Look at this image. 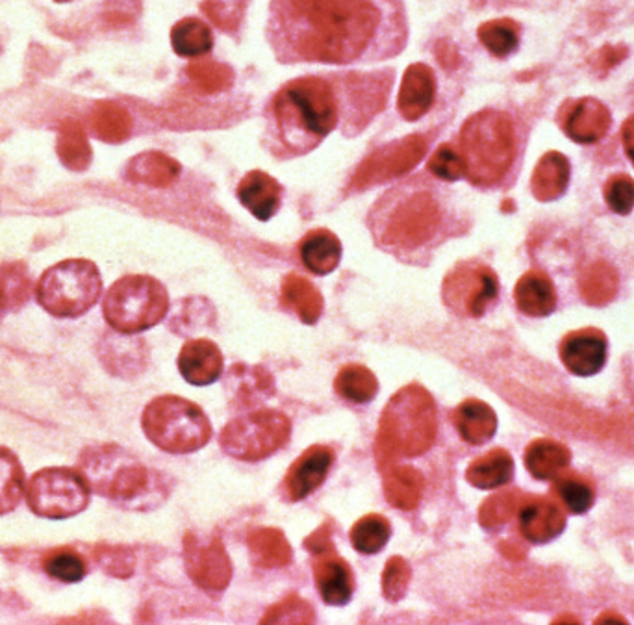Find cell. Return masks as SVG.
<instances>
[{"label": "cell", "instance_id": "obj_47", "mask_svg": "<svg viewBox=\"0 0 634 625\" xmlns=\"http://www.w3.org/2000/svg\"><path fill=\"white\" fill-rule=\"evenodd\" d=\"M622 142L629 158L634 164V115H631L622 126Z\"/></svg>", "mask_w": 634, "mask_h": 625}, {"label": "cell", "instance_id": "obj_20", "mask_svg": "<svg viewBox=\"0 0 634 625\" xmlns=\"http://www.w3.org/2000/svg\"><path fill=\"white\" fill-rule=\"evenodd\" d=\"M179 369L193 387H208L222 377L223 353L210 339H190L180 349Z\"/></svg>", "mask_w": 634, "mask_h": 625}, {"label": "cell", "instance_id": "obj_42", "mask_svg": "<svg viewBox=\"0 0 634 625\" xmlns=\"http://www.w3.org/2000/svg\"><path fill=\"white\" fill-rule=\"evenodd\" d=\"M410 578H412V570H410V565H408L407 560L399 557V555L388 559L383 572L384 598L392 603L401 602L405 594H407Z\"/></svg>", "mask_w": 634, "mask_h": 625}, {"label": "cell", "instance_id": "obj_9", "mask_svg": "<svg viewBox=\"0 0 634 625\" xmlns=\"http://www.w3.org/2000/svg\"><path fill=\"white\" fill-rule=\"evenodd\" d=\"M101 292L99 268L84 258H71L48 268L36 287L37 303L56 317L82 316L95 306Z\"/></svg>", "mask_w": 634, "mask_h": 625}, {"label": "cell", "instance_id": "obj_6", "mask_svg": "<svg viewBox=\"0 0 634 625\" xmlns=\"http://www.w3.org/2000/svg\"><path fill=\"white\" fill-rule=\"evenodd\" d=\"M514 121L509 113L483 110L462 125L461 153L472 185L491 188L507 177L516 160Z\"/></svg>", "mask_w": 634, "mask_h": 625}, {"label": "cell", "instance_id": "obj_43", "mask_svg": "<svg viewBox=\"0 0 634 625\" xmlns=\"http://www.w3.org/2000/svg\"><path fill=\"white\" fill-rule=\"evenodd\" d=\"M316 620V614L312 611L310 605L301 600L299 595H287L286 600L276 603L275 607L270 609V613L262 618V624H312Z\"/></svg>", "mask_w": 634, "mask_h": 625}, {"label": "cell", "instance_id": "obj_23", "mask_svg": "<svg viewBox=\"0 0 634 625\" xmlns=\"http://www.w3.org/2000/svg\"><path fill=\"white\" fill-rule=\"evenodd\" d=\"M179 161L171 156L149 150L141 155L134 156L126 167V179L136 182V185L152 186V188H168L179 179Z\"/></svg>", "mask_w": 634, "mask_h": 625}, {"label": "cell", "instance_id": "obj_44", "mask_svg": "<svg viewBox=\"0 0 634 625\" xmlns=\"http://www.w3.org/2000/svg\"><path fill=\"white\" fill-rule=\"evenodd\" d=\"M604 199L616 214L627 215L634 207V180L629 175H614L604 185Z\"/></svg>", "mask_w": 634, "mask_h": 625}, {"label": "cell", "instance_id": "obj_13", "mask_svg": "<svg viewBox=\"0 0 634 625\" xmlns=\"http://www.w3.org/2000/svg\"><path fill=\"white\" fill-rule=\"evenodd\" d=\"M427 147L429 144L426 137L418 136V134L384 145L360 164L356 174L353 175L351 186L356 190H367L381 182L399 179L418 166L421 158L426 156Z\"/></svg>", "mask_w": 634, "mask_h": 625}, {"label": "cell", "instance_id": "obj_37", "mask_svg": "<svg viewBox=\"0 0 634 625\" xmlns=\"http://www.w3.org/2000/svg\"><path fill=\"white\" fill-rule=\"evenodd\" d=\"M477 36L488 53L496 58H507L520 45V24L512 19H496L480 24Z\"/></svg>", "mask_w": 634, "mask_h": 625}, {"label": "cell", "instance_id": "obj_15", "mask_svg": "<svg viewBox=\"0 0 634 625\" xmlns=\"http://www.w3.org/2000/svg\"><path fill=\"white\" fill-rule=\"evenodd\" d=\"M564 132L577 144H596L609 132L611 112L592 97L568 101L558 113Z\"/></svg>", "mask_w": 634, "mask_h": 625}, {"label": "cell", "instance_id": "obj_40", "mask_svg": "<svg viewBox=\"0 0 634 625\" xmlns=\"http://www.w3.org/2000/svg\"><path fill=\"white\" fill-rule=\"evenodd\" d=\"M45 572L60 583H80L86 578V562L80 555L72 551H56L45 560Z\"/></svg>", "mask_w": 634, "mask_h": 625}, {"label": "cell", "instance_id": "obj_8", "mask_svg": "<svg viewBox=\"0 0 634 625\" xmlns=\"http://www.w3.org/2000/svg\"><path fill=\"white\" fill-rule=\"evenodd\" d=\"M168 310V290L149 275H126L112 284L102 303L104 320L121 334L155 327Z\"/></svg>", "mask_w": 634, "mask_h": 625}, {"label": "cell", "instance_id": "obj_10", "mask_svg": "<svg viewBox=\"0 0 634 625\" xmlns=\"http://www.w3.org/2000/svg\"><path fill=\"white\" fill-rule=\"evenodd\" d=\"M24 498L39 518L67 520L84 513L91 489L82 471L60 466L36 471L26 482Z\"/></svg>", "mask_w": 634, "mask_h": 625}, {"label": "cell", "instance_id": "obj_45", "mask_svg": "<svg viewBox=\"0 0 634 625\" xmlns=\"http://www.w3.org/2000/svg\"><path fill=\"white\" fill-rule=\"evenodd\" d=\"M557 494L564 505L575 514L587 513L593 503V490L579 479H563L557 484Z\"/></svg>", "mask_w": 634, "mask_h": 625}, {"label": "cell", "instance_id": "obj_24", "mask_svg": "<svg viewBox=\"0 0 634 625\" xmlns=\"http://www.w3.org/2000/svg\"><path fill=\"white\" fill-rule=\"evenodd\" d=\"M514 299L523 314L534 317L550 316L557 303L553 282L542 271L523 275L516 284Z\"/></svg>", "mask_w": 634, "mask_h": 625}, {"label": "cell", "instance_id": "obj_12", "mask_svg": "<svg viewBox=\"0 0 634 625\" xmlns=\"http://www.w3.org/2000/svg\"><path fill=\"white\" fill-rule=\"evenodd\" d=\"M499 295V280L494 269L479 260H464L451 269L442 284V299L461 317L485 316Z\"/></svg>", "mask_w": 634, "mask_h": 625}, {"label": "cell", "instance_id": "obj_4", "mask_svg": "<svg viewBox=\"0 0 634 625\" xmlns=\"http://www.w3.org/2000/svg\"><path fill=\"white\" fill-rule=\"evenodd\" d=\"M276 134L287 149H314L338 123L335 90L327 80L305 77L286 83L271 104Z\"/></svg>", "mask_w": 634, "mask_h": 625}, {"label": "cell", "instance_id": "obj_21", "mask_svg": "<svg viewBox=\"0 0 634 625\" xmlns=\"http://www.w3.org/2000/svg\"><path fill=\"white\" fill-rule=\"evenodd\" d=\"M238 199L257 220L270 221L282 203V186L271 175L249 171L238 186Z\"/></svg>", "mask_w": 634, "mask_h": 625}, {"label": "cell", "instance_id": "obj_39", "mask_svg": "<svg viewBox=\"0 0 634 625\" xmlns=\"http://www.w3.org/2000/svg\"><path fill=\"white\" fill-rule=\"evenodd\" d=\"M186 75L195 86V90L201 91L203 96L227 91L234 82L233 69L217 62H193L188 66Z\"/></svg>", "mask_w": 634, "mask_h": 625}, {"label": "cell", "instance_id": "obj_34", "mask_svg": "<svg viewBox=\"0 0 634 625\" xmlns=\"http://www.w3.org/2000/svg\"><path fill=\"white\" fill-rule=\"evenodd\" d=\"M336 392L340 393L343 400L362 405L377 395L378 381L373 376L372 369L360 366V364H349L340 369V373L335 381Z\"/></svg>", "mask_w": 634, "mask_h": 625}, {"label": "cell", "instance_id": "obj_36", "mask_svg": "<svg viewBox=\"0 0 634 625\" xmlns=\"http://www.w3.org/2000/svg\"><path fill=\"white\" fill-rule=\"evenodd\" d=\"M32 282L29 269L21 263L0 266V304L4 312H18L31 299Z\"/></svg>", "mask_w": 634, "mask_h": 625}, {"label": "cell", "instance_id": "obj_48", "mask_svg": "<svg viewBox=\"0 0 634 625\" xmlns=\"http://www.w3.org/2000/svg\"><path fill=\"white\" fill-rule=\"evenodd\" d=\"M2 312H4V309H2V304H0V314H2Z\"/></svg>", "mask_w": 634, "mask_h": 625}, {"label": "cell", "instance_id": "obj_33", "mask_svg": "<svg viewBox=\"0 0 634 625\" xmlns=\"http://www.w3.org/2000/svg\"><path fill=\"white\" fill-rule=\"evenodd\" d=\"M26 494V477L18 455L0 446V516L18 509Z\"/></svg>", "mask_w": 634, "mask_h": 625}, {"label": "cell", "instance_id": "obj_18", "mask_svg": "<svg viewBox=\"0 0 634 625\" xmlns=\"http://www.w3.org/2000/svg\"><path fill=\"white\" fill-rule=\"evenodd\" d=\"M561 358L575 376H596L607 364V338L598 328L568 334L561 344Z\"/></svg>", "mask_w": 634, "mask_h": 625}, {"label": "cell", "instance_id": "obj_25", "mask_svg": "<svg viewBox=\"0 0 634 625\" xmlns=\"http://www.w3.org/2000/svg\"><path fill=\"white\" fill-rule=\"evenodd\" d=\"M453 423L462 440L473 446H480L490 440L497 427L494 411L486 403L477 400H467L456 406L453 412Z\"/></svg>", "mask_w": 634, "mask_h": 625}, {"label": "cell", "instance_id": "obj_31", "mask_svg": "<svg viewBox=\"0 0 634 625\" xmlns=\"http://www.w3.org/2000/svg\"><path fill=\"white\" fill-rule=\"evenodd\" d=\"M91 126L97 137L106 144H123L131 136L132 121L131 113L125 107L117 102H99L91 113Z\"/></svg>", "mask_w": 634, "mask_h": 625}, {"label": "cell", "instance_id": "obj_29", "mask_svg": "<svg viewBox=\"0 0 634 625\" xmlns=\"http://www.w3.org/2000/svg\"><path fill=\"white\" fill-rule=\"evenodd\" d=\"M251 559L260 568H282L292 562V546L286 536L275 527L252 531L247 538Z\"/></svg>", "mask_w": 634, "mask_h": 625}, {"label": "cell", "instance_id": "obj_32", "mask_svg": "<svg viewBox=\"0 0 634 625\" xmlns=\"http://www.w3.org/2000/svg\"><path fill=\"white\" fill-rule=\"evenodd\" d=\"M171 45L182 58H201L214 48V34L201 19H182L171 31Z\"/></svg>", "mask_w": 634, "mask_h": 625}, {"label": "cell", "instance_id": "obj_5", "mask_svg": "<svg viewBox=\"0 0 634 625\" xmlns=\"http://www.w3.org/2000/svg\"><path fill=\"white\" fill-rule=\"evenodd\" d=\"M437 403L429 390L419 384L403 387L384 406L378 423V466L383 468L403 457H419L437 440Z\"/></svg>", "mask_w": 634, "mask_h": 625}, {"label": "cell", "instance_id": "obj_3", "mask_svg": "<svg viewBox=\"0 0 634 625\" xmlns=\"http://www.w3.org/2000/svg\"><path fill=\"white\" fill-rule=\"evenodd\" d=\"M91 492L132 511H147L163 500L162 479L115 444L84 447L78 457Z\"/></svg>", "mask_w": 634, "mask_h": 625}, {"label": "cell", "instance_id": "obj_19", "mask_svg": "<svg viewBox=\"0 0 634 625\" xmlns=\"http://www.w3.org/2000/svg\"><path fill=\"white\" fill-rule=\"evenodd\" d=\"M437 99V77L427 64H412L405 71L397 108L407 121H418L431 110Z\"/></svg>", "mask_w": 634, "mask_h": 625}, {"label": "cell", "instance_id": "obj_28", "mask_svg": "<svg viewBox=\"0 0 634 625\" xmlns=\"http://www.w3.org/2000/svg\"><path fill=\"white\" fill-rule=\"evenodd\" d=\"M569 182V161L557 150L540 158L531 177V190L540 201H553L563 196Z\"/></svg>", "mask_w": 634, "mask_h": 625}, {"label": "cell", "instance_id": "obj_7", "mask_svg": "<svg viewBox=\"0 0 634 625\" xmlns=\"http://www.w3.org/2000/svg\"><path fill=\"white\" fill-rule=\"evenodd\" d=\"M141 427L147 438L173 455L203 449L212 438V425L201 406L179 395H162L145 406Z\"/></svg>", "mask_w": 634, "mask_h": 625}, {"label": "cell", "instance_id": "obj_27", "mask_svg": "<svg viewBox=\"0 0 634 625\" xmlns=\"http://www.w3.org/2000/svg\"><path fill=\"white\" fill-rule=\"evenodd\" d=\"M281 298L284 306L294 310L301 322L314 325L324 312V298L310 280L301 275H287L282 280Z\"/></svg>", "mask_w": 634, "mask_h": 625}, {"label": "cell", "instance_id": "obj_30", "mask_svg": "<svg viewBox=\"0 0 634 625\" xmlns=\"http://www.w3.org/2000/svg\"><path fill=\"white\" fill-rule=\"evenodd\" d=\"M56 155L71 171H86L91 164V145L82 125L75 120H66L58 131Z\"/></svg>", "mask_w": 634, "mask_h": 625}, {"label": "cell", "instance_id": "obj_2", "mask_svg": "<svg viewBox=\"0 0 634 625\" xmlns=\"http://www.w3.org/2000/svg\"><path fill=\"white\" fill-rule=\"evenodd\" d=\"M367 221L375 244L405 263H421L451 233V215L440 191L419 182L386 191Z\"/></svg>", "mask_w": 634, "mask_h": 625}, {"label": "cell", "instance_id": "obj_41", "mask_svg": "<svg viewBox=\"0 0 634 625\" xmlns=\"http://www.w3.org/2000/svg\"><path fill=\"white\" fill-rule=\"evenodd\" d=\"M427 167L437 179L445 180V182H455V180L466 177V164H464L462 153L451 144L440 145L432 153Z\"/></svg>", "mask_w": 634, "mask_h": 625}, {"label": "cell", "instance_id": "obj_38", "mask_svg": "<svg viewBox=\"0 0 634 625\" xmlns=\"http://www.w3.org/2000/svg\"><path fill=\"white\" fill-rule=\"evenodd\" d=\"M392 527L388 520L381 514H367L360 518L351 529V543L360 554H378L388 544Z\"/></svg>", "mask_w": 634, "mask_h": 625}, {"label": "cell", "instance_id": "obj_49", "mask_svg": "<svg viewBox=\"0 0 634 625\" xmlns=\"http://www.w3.org/2000/svg\"><path fill=\"white\" fill-rule=\"evenodd\" d=\"M58 2H66V0H58Z\"/></svg>", "mask_w": 634, "mask_h": 625}, {"label": "cell", "instance_id": "obj_26", "mask_svg": "<svg viewBox=\"0 0 634 625\" xmlns=\"http://www.w3.org/2000/svg\"><path fill=\"white\" fill-rule=\"evenodd\" d=\"M384 495L388 503L401 511H412L423 498L426 481L412 466H392L384 473Z\"/></svg>", "mask_w": 634, "mask_h": 625}, {"label": "cell", "instance_id": "obj_22", "mask_svg": "<svg viewBox=\"0 0 634 625\" xmlns=\"http://www.w3.org/2000/svg\"><path fill=\"white\" fill-rule=\"evenodd\" d=\"M301 260L314 275H329L341 260V242L327 228H314L301 239Z\"/></svg>", "mask_w": 634, "mask_h": 625}, {"label": "cell", "instance_id": "obj_14", "mask_svg": "<svg viewBox=\"0 0 634 625\" xmlns=\"http://www.w3.org/2000/svg\"><path fill=\"white\" fill-rule=\"evenodd\" d=\"M184 562L193 583L208 592L225 590L233 579V562L219 538L201 540L197 535L184 536Z\"/></svg>", "mask_w": 634, "mask_h": 625}, {"label": "cell", "instance_id": "obj_17", "mask_svg": "<svg viewBox=\"0 0 634 625\" xmlns=\"http://www.w3.org/2000/svg\"><path fill=\"white\" fill-rule=\"evenodd\" d=\"M314 562V579L319 594L327 605H348L353 598L354 576L348 560L336 554L335 546L317 551Z\"/></svg>", "mask_w": 634, "mask_h": 625}, {"label": "cell", "instance_id": "obj_35", "mask_svg": "<svg viewBox=\"0 0 634 625\" xmlns=\"http://www.w3.org/2000/svg\"><path fill=\"white\" fill-rule=\"evenodd\" d=\"M512 477V459L507 451L496 449L480 459L473 460L466 471L467 481L477 489H496Z\"/></svg>", "mask_w": 634, "mask_h": 625}, {"label": "cell", "instance_id": "obj_16", "mask_svg": "<svg viewBox=\"0 0 634 625\" xmlns=\"http://www.w3.org/2000/svg\"><path fill=\"white\" fill-rule=\"evenodd\" d=\"M335 462V453L329 447L312 446L287 470L282 489L290 501L308 498L314 490L324 484L329 476L330 466Z\"/></svg>", "mask_w": 634, "mask_h": 625}, {"label": "cell", "instance_id": "obj_46", "mask_svg": "<svg viewBox=\"0 0 634 625\" xmlns=\"http://www.w3.org/2000/svg\"><path fill=\"white\" fill-rule=\"evenodd\" d=\"M203 10L223 31L238 29L241 19V0H204Z\"/></svg>", "mask_w": 634, "mask_h": 625}, {"label": "cell", "instance_id": "obj_11", "mask_svg": "<svg viewBox=\"0 0 634 625\" xmlns=\"http://www.w3.org/2000/svg\"><path fill=\"white\" fill-rule=\"evenodd\" d=\"M292 433V422L279 411L251 412L225 425L219 436L223 451L234 459L258 462L279 451Z\"/></svg>", "mask_w": 634, "mask_h": 625}, {"label": "cell", "instance_id": "obj_1", "mask_svg": "<svg viewBox=\"0 0 634 625\" xmlns=\"http://www.w3.org/2000/svg\"><path fill=\"white\" fill-rule=\"evenodd\" d=\"M268 37L286 64L349 66L401 51L405 21L392 0H271Z\"/></svg>", "mask_w": 634, "mask_h": 625}]
</instances>
